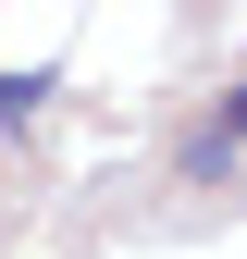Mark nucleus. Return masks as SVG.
<instances>
[{
  "label": "nucleus",
  "mask_w": 247,
  "mask_h": 259,
  "mask_svg": "<svg viewBox=\"0 0 247 259\" xmlns=\"http://www.w3.org/2000/svg\"><path fill=\"white\" fill-rule=\"evenodd\" d=\"M235 148H247V87H235V99H223V123H210V136H198V148H185V173H198V185H210V173H223V160H235Z\"/></svg>",
  "instance_id": "nucleus-1"
},
{
  "label": "nucleus",
  "mask_w": 247,
  "mask_h": 259,
  "mask_svg": "<svg viewBox=\"0 0 247 259\" xmlns=\"http://www.w3.org/2000/svg\"><path fill=\"white\" fill-rule=\"evenodd\" d=\"M50 111V74H0V123H37Z\"/></svg>",
  "instance_id": "nucleus-2"
}]
</instances>
